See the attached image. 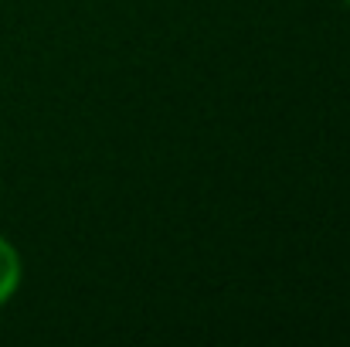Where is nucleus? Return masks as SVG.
Wrapping results in <instances>:
<instances>
[{"label": "nucleus", "mask_w": 350, "mask_h": 347, "mask_svg": "<svg viewBox=\"0 0 350 347\" xmlns=\"http://www.w3.org/2000/svg\"><path fill=\"white\" fill-rule=\"evenodd\" d=\"M340 3H347V7H350V0H340Z\"/></svg>", "instance_id": "obj_2"}, {"label": "nucleus", "mask_w": 350, "mask_h": 347, "mask_svg": "<svg viewBox=\"0 0 350 347\" xmlns=\"http://www.w3.org/2000/svg\"><path fill=\"white\" fill-rule=\"evenodd\" d=\"M21 283H24V255L7 235H0V310L21 293Z\"/></svg>", "instance_id": "obj_1"}]
</instances>
